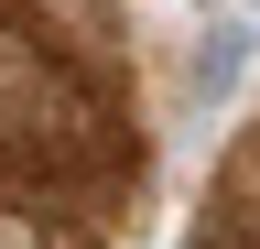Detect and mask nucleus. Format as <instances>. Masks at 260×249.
Masks as SVG:
<instances>
[{
	"mask_svg": "<svg viewBox=\"0 0 260 249\" xmlns=\"http://www.w3.org/2000/svg\"><path fill=\"white\" fill-rule=\"evenodd\" d=\"M239 65H249V22H217V33L195 44V98H228Z\"/></svg>",
	"mask_w": 260,
	"mask_h": 249,
	"instance_id": "1",
	"label": "nucleus"
},
{
	"mask_svg": "<svg viewBox=\"0 0 260 249\" xmlns=\"http://www.w3.org/2000/svg\"><path fill=\"white\" fill-rule=\"evenodd\" d=\"M0 249H44V238H32V228H22V217H0Z\"/></svg>",
	"mask_w": 260,
	"mask_h": 249,
	"instance_id": "2",
	"label": "nucleus"
},
{
	"mask_svg": "<svg viewBox=\"0 0 260 249\" xmlns=\"http://www.w3.org/2000/svg\"><path fill=\"white\" fill-rule=\"evenodd\" d=\"M228 249H260V238H228Z\"/></svg>",
	"mask_w": 260,
	"mask_h": 249,
	"instance_id": "3",
	"label": "nucleus"
}]
</instances>
